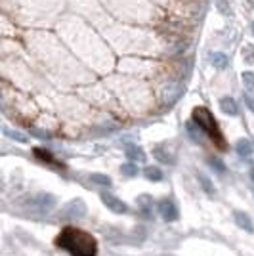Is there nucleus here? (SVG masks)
Listing matches in <instances>:
<instances>
[{
  "label": "nucleus",
  "instance_id": "22",
  "mask_svg": "<svg viewBox=\"0 0 254 256\" xmlns=\"http://www.w3.org/2000/svg\"><path fill=\"white\" fill-rule=\"evenodd\" d=\"M35 155L39 157V159H42L46 163H54V157L50 155L48 151H44V149H35Z\"/></svg>",
  "mask_w": 254,
  "mask_h": 256
},
{
  "label": "nucleus",
  "instance_id": "8",
  "mask_svg": "<svg viewBox=\"0 0 254 256\" xmlns=\"http://www.w3.org/2000/svg\"><path fill=\"white\" fill-rule=\"evenodd\" d=\"M209 59H211L212 67H216V69H220V71L227 69V65H229V59H227V56L222 54V52H211Z\"/></svg>",
  "mask_w": 254,
  "mask_h": 256
},
{
  "label": "nucleus",
  "instance_id": "14",
  "mask_svg": "<svg viewBox=\"0 0 254 256\" xmlns=\"http://www.w3.org/2000/svg\"><path fill=\"white\" fill-rule=\"evenodd\" d=\"M185 130H187V136H189L193 142L203 143V130H201L195 123H187V125H185Z\"/></svg>",
  "mask_w": 254,
  "mask_h": 256
},
{
  "label": "nucleus",
  "instance_id": "25",
  "mask_svg": "<svg viewBox=\"0 0 254 256\" xmlns=\"http://www.w3.org/2000/svg\"><path fill=\"white\" fill-rule=\"evenodd\" d=\"M245 50H247V52H245V61H247V63H254V48L253 46H247V48H245Z\"/></svg>",
  "mask_w": 254,
  "mask_h": 256
},
{
  "label": "nucleus",
  "instance_id": "13",
  "mask_svg": "<svg viewBox=\"0 0 254 256\" xmlns=\"http://www.w3.org/2000/svg\"><path fill=\"white\" fill-rule=\"evenodd\" d=\"M235 149H237V153H239L243 159H247V157H251L254 153V145L251 140H239L237 145H235Z\"/></svg>",
  "mask_w": 254,
  "mask_h": 256
},
{
  "label": "nucleus",
  "instance_id": "21",
  "mask_svg": "<svg viewBox=\"0 0 254 256\" xmlns=\"http://www.w3.org/2000/svg\"><path fill=\"white\" fill-rule=\"evenodd\" d=\"M209 165H211L212 169H216L218 172L226 171V167L222 165V161H220V159H216V157H211V159H209Z\"/></svg>",
  "mask_w": 254,
  "mask_h": 256
},
{
  "label": "nucleus",
  "instance_id": "15",
  "mask_svg": "<svg viewBox=\"0 0 254 256\" xmlns=\"http://www.w3.org/2000/svg\"><path fill=\"white\" fill-rule=\"evenodd\" d=\"M143 176L147 180H151V182H161L163 180V172H161V169H157V167H145L143 169Z\"/></svg>",
  "mask_w": 254,
  "mask_h": 256
},
{
  "label": "nucleus",
  "instance_id": "17",
  "mask_svg": "<svg viewBox=\"0 0 254 256\" xmlns=\"http://www.w3.org/2000/svg\"><path fill=\"white\" fill-rule=\"evenodd\" d=\"M197 180H199V184H201V187L205 189L207 195H214V185H212V182L205 174H197Z\"/></svg>",
  "mask_w": 254,
  "mask_h": 256
},
{
  "label": "nucleus",
  "instance_id": "23",
  "mask_svg": "<svg viewBox=\"0 0 254 256\" xmlns=\"http://www.w3.org/2000/svg\"><path fill=\"white\" fill-rule=\"evenodd\" d=\"M155 157L163 163H172V157L169 153H163V149H155Z\"/></svg>",
  "mask_w": 254,
  "mask_h": 256
},
{
  "label": "nucleus",
  "instance_id": "20",
  "mask_svg": "<svg viewBox=\"0 0 254 256\" xmlns=\"http://www.w3.org/2000/svg\"><path fill=\"white\" fill-rule=\"evenodd\" d=\"M241 81H243V85H245L247 90H254V73L245 71L241 75Z\"/></svg>",
  "mask_w": 254,
  "mask_h": 256
},
{
  "label": "nucleus",
  "instance_id": "1",
  "mask_svg": "<svg viewBox=\"0 0 254 256\" xmlns=\"http://www.w3.org/2000/svg\"><path fill=\"white\" fill-rule=\"evenodd\" d=\"M57 247L67 251L71 256H96L98 243L83 229L65 228L57 235Z\"/></svg>",
  "mask_w": 254,
  "mask_h": 256
},
{
  "label": "nucleus",
  "instance_id": "24",
  "mask_svg": "<svg viewBox=\"0 0 254 256\" xmlns=\"http://www.w3.org/2000/svg\"><path fill=\"white\" fill-rule=\"evenodd\" d=\"M31 134L37 136V138H41V140H48V138H50L48 132H42V130H39V128H31Z\"/></svg>",
  "mask_w": 254,
  "mask_h": 256
},
{
  "label": "nucleus",
  "instance_id": "19",
  "mask_svg": "<svg viewBox=\"0 0 254 256\" xmlns=\"http://www.w3.org/2000/svg\"><path fill=\"white\" fill-rule=\"evenodd\" d=\"M121 174H125V176H128V178L136 176V174H138V167H136V163H125V165L121 167Z\"/></svg>",
  "mask_w": 254,
  "mask_h": 256
},
{
  "label": "nucleus",
  "instance_id": "11",
  "mask_svg": "<svg viewBox=\"0 0 254 256\" xmlns=\"http://www.w3.org/2000/svg\"><path fill=\"white\" fill-rule=\"evenodd\" d=\"M220 109L226 115H231V117H235L239 113V107H237V103H235L233 98H222L220 100Z\"/></svg>",
  "mask_w": 254,
  "mask_h": 256
},
{
  "label": "nucleus",
  "instance_id": "16",
  "mask_svg": "<svg viewBox=\"0 0 254 256\" xmlns=\"http://www.w3.org/2000/svg\"><path fill=\"white\" fill-rule=\"evenodd\" d=\"M4 134H6L8 138H12V140H15V142H19V143H25L29 140L27 134H23V132H19V130H12V128H4Z\"/></svg>",
  "mask_w": 254,
  "mask_h": 256
},
{
  "label": "nucleus",
  "instance_id": "18",
  "mask_svg": "<svg viewBox=\"0 0 254 256\" xmlns=\"http://www.w3.org/2000/svg\"><path fill=\"white\" fill-rule=\"evenodd\" d=\"M90 182L103 185V187H109V185H111V178L105 176V174H90Z\"/></svg>",
  "mask_w": 254,
  "mask_h": 256
},
{
  "label": "nucleus",
  "instance_id": "28",
  "mask_svg": "<svg viewBox=\"0 0 254 256\" xmlns=\"http://www.w3.org/2000/svg\"><path fill=\"white\" fill-rule=\"evenodd\" d=\"M253 35H254V23H253Z\"/></svg>",
  "mask_w": 254,
  "mask_h": 256
},
{
  "label": "nucleus",
  "instance_id": "9",
  "mask_svg": "<svg viewBox=\"0 0 254 256\" xmlns=\"http://www.w3.org/2000/svg\"><path fill=\"white\" fill-rule=\"evenodd\" d=\"M235 224H237L241 229H245V231H249V233H254L253 220H251L245 213H241V211L235 213Z\"/></svg>",
  "mask_w": 254,
  "mask_h": 256
},
{
  "label": "nucleus",
  "instance_id": "2",
  "mask_svg": "<svg viewBox=\"0 0 254 256\" xmlns=\"http://www.w3.org/2000/svg\"><path fill=\"white\" fill-rule=\"evenodd\" d=\"M193 123H195L207 136H211L212 142L216 143L220 149L226 147L224 136H222V132H220V128H218V123H216V119L212 117V113L207 107H195V109H193Z\"/></svg>",
  "mask_w": 254,
  "mask_h": 256
},
{
  "label": "nucleus",
  "instance_id": "10",
  "mask_svg": "<svg viewBox=\"0 0 254 256\" xmlns=\"http://www.w3.org/2000/svg\"><path fill=\"white\" fill-rule=\"evenodd\" d=\"M127 157L130 159V163H141V161H145V155H143L141 147L134 145V143H128L127 145Z\"/></svg>",
  "mask_w": 254,
  "mask_h": 256
},
{
  "label": "nucleus",
  "instance_id": "7",
  "mask_svg": "<svg viewBox=\"0 0 254 256\" xmlns=\"http://www.w3.org/2000/svg\"><path fill=\"white\" fill-rule=\"evenodd\" d=\"M157 211H159V214L163 216V220H167V222H174V220H178V209H176V205H174L172 201H169V199L159 201Z\"/></svg>",
  "mask_w": 254,
  "mask_h": 256
},
{
  "label": "nucleus",
  "instance_id": "6",
  "mask_svg": "<svg viewBox=\"0 0 254 256\" xmlns=\"http://www.w3.org/2000/svg\"><path fill=\"white\" fill-rule=\"evenodd\" d=\"M99 199H101V203L111 211V213L115 214H125L128 211L127 203L125 201H121L117 195H113V193H109V191H103L101 195H99Z\"/></svg>",
  "mask_w": 254,
  "mask_h": 256
},
{
  "label": "nucleus",
  "instance_id": "27",
  "mask_svg": "<svg viewBox=\"0 0 254 256\" xmlns=\"http://www.w3.org/2000/svg\"><path fill=\"white\" fill-rule=\"evenodd\" d=\"M251 178H253V182H254V169L251 171Z\"/></svg>",
  "mask_w": 254,
  "mask_h": 256
},
{
  "label": "nucleus",
  "instance_id": "5",
  "mask_svg": "<svg viewBox=\"0 0 254 256\" xmlns=\"http://www.w3.org/2000/svg\"><path fill=\"white\" fill-rule=\"evenodd\" d=\"M182 92H184L182 83H178V81L167 83V86H165L163 92H161V101H163V105H167V107L174 105V103L178 101V98L182 96Z\"/></svg>",
  "mask_w": 254,
  "mask_h": 256
},
{
  "label": "nucleus",
  "instance_id": "3",
  "mask_svg": "<svg viewBox=\"0 0 254 256\" xmlns=\"http://www.w3.org/2000/svg\"><path fill=\"white\" fill-rule=\"evenodd\" d=\"M25 207L31 214H48L56 207V197L52 193H37L25 203Z\"/></svg>",
  "mask_w": 254,
  "mask_h": 256
},
{
  "label": "nucleus",
  "instance_id": "12",
  "mask_svg": "<svg viewBox=\"0 0 254 256\" xmlns=\"http://www.w3.org/2000/svg\"><path fill=\"white\" fill-rule=\"evenodd\" d=\"M138 205H140V211L145 218H151V216H153V203H151V197H149V195L138 197Z\"/></svg>",
  "mask_w": 254,
  "mask_h": 256
},
{
  "label": "nucleus",
  "instance_id": "26",
  "mask_svg": "<svg viewBox=\"0 0 254 256\" xmlns=\"http://www.w3.org/2000/svg\"><path fill=\"white\" fill-rule=\"evenodd\" d=\"M245 103H247V107H249V109L254 113V96L247 94V96H245Z\"/></svg>",
  "mask_w": 254,
  "mask_h": 256
},
{
  "label": "nucleus",
  "instance_id": "4",
  "mask_svg": "<svg viewBox=\"0 0 254 256\" xmlns=\"http://www.w3.org/2000/svg\"><path fill=\"white\" fill-rule=\"evenodd\" d=\"M86 214V205L81 199H75L67 203L61 211H59V218L65 220V222H77L81 218H85Z\"/></svg>",
  "mask_w": 254,
  "mask_h": 256
}]
</instances>
